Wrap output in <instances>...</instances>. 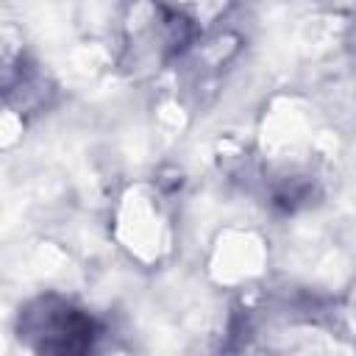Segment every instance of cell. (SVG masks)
<instances>
[{"mask_svg":"<svg viewBox=\"0 0 356 356\" xmlns=\"http://www.w3.org/2000/svg\"><path fill=\"white\" fill-rule=\"evenodd\" d=\"M19 331L44 353H81L95 342V320L67 300L42 298L19 317Z\"/></svg>","mask_w":356,"mask_h":356,"instance_id":"cell-1","label":"cell"}]
</instances>
